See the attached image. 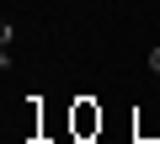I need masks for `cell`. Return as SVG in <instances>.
I'll return each instance as SVG.
<instances>
[{
    "label": "cell",
    "instance_id": "1",
    "mask_svg": "<svg viewBox=\"0 0 160 144\" xmlns=\"http://www.w3.org/2000/svg\"><path fill=\"white\" fill-rule=\"evenodd\" d=\"M102 123H107V117H102V107H96L91 96H75V102H69V139H75V144H91V139L102 133Z\"/></svg>",
    "mask_w": 160,
    "mask_h": 144
},
{
    "label": "cell",
    "instance_id": "2",
    "mask_svg": "<svg viewBox=\"0 0 160 144\" xmlns=\"http://www.w3.org/2000/svg\"><path fill=\"white\" fill-rule=\"evenodd\" d=\"M133 139H139V144H160V107L133 112Z\"/></svg>",
    "mask_w": 160,
    "mask_h": 144
},
{
    "label": "cell",
    "instance_id": "3",
    "mask_svg": "<svg viewBox=\"0 0 160 144\" xmlns=\"http://www.w3.org/2000/svg\"><path fill=\"white\" fill-rule=\"evenodd\" d=\"M149 69H155V75H160V43L149 48Z\"/></svg>",
    "mask_w": 160,
    "mask_h": 144
}]
</instances>
